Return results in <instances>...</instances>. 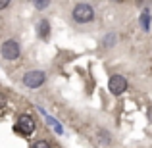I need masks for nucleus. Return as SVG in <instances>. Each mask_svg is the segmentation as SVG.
Masks as SVG:
<instances>
[{
	"instance_id": "1a4fd4ad",
	"label": "nucleus",
	"mask_w": 152,
	"mask_h": 148,
	"mask_svg": "<svg viewBox=\"0 0 152 148\" xmlns=\"http://www.w3.org/2000/svg\"><path fill=\"white\" fill-rule=\"evenodd\" d=\"M31 2L35 4V8H39V10H45V8L50 4V0H31Z\"/></svg>"
},
{
	"instance_id": "39448f33",
	"label": "nucleus",
	"mask_w": 152,
	"mask_h": 148,
	"mask_svg": "<svg viewBox=\"0 0 152 148\" xmlns=\"http://www.w3.org/2000/svg\"><path fill=\"white\" fill-rule=\"evenodd\" d=\"M108 89H110L112 94H121V93H125V89H127L125 77H121V75H112L110 81H108Z\"/></svg>"
},
{
	"instance_id": "9b49d317",
	"label": "nucleus",
	"mask_w": 152,
	"mask_h": 148,
	"mask_svg": "<svg viewBox=\"0 0 152 148\" xmlns=\"http://www.w3.org/2000/svg\"><path fill=\"white\" fill-rule=\"evenodd\" d=\"M12 0H0V10H4V8H8V4H10Z\"/></svg>"
},
{
	"instance_id": "423d86ee",
	"label": "nucleus",
	"mask_w": 152,
	"mask_h": 148,
	"mask_svg": "<svg viewBox=\"0 0 152 148\" xmlns=\"http://www.w3.org/2000/svg\"><path fill=\"white\" fill-rule=\"evenodd\" d=\"M37 33H39V37H41V39H48V35H50V23L46 21V19H41V21H39Z\"/></svg>"
},
{
	"instance_id": "20e7f679",
	"label": "nucleus",
	"mask_w": 152,
	"mask_h": 148,
	"mask_svg": "<svg viewBox=\"0 0 152 148\" xmlns=\"http://www.w3.org/2000/svg\"><path fill=\"white\" fill-rule=\"evenodd\" d=\"M0 50H2V56L6 60H10V62H12V60H15L19 56V52H21V48H19V42L14 41V39H12V41H6Z\"/></svg>"
},
{
	"instance_id": "6e6552de",
	"label": "nucleus",
	"mask_w": 152,
	"mask_h": 148,
	"mask_svg": "<svg viewBox=\"0 0 152 148\" xmlns=\"http://www.w3.org/2000/svg\"><path fill=\"white\" fill-rule=\"evenodd\" d=\"M46 121H48V123H50V125H52V127H54V131H56V133H60V135H62V133H64V129H62V125H60V123H58V121H56V119H52V117H48V115H46Z\"/></svg>"
},
{
	"instance_id": "f03ea898",
	"label": "nucleus",
	"mask_w": 152,
	"mask_h": 148,
	"mask_svg": "<svg viewBox=\"0 0 152 148\" xmlns=\"http://www.w3.org/2000/svg\"><path fill=\"white\" fill-rule=\"evenodd\" d=\"M15 131L23 137H29V135L35 133V119L31 115H21L18 119V125H15Z\"/></svg>"
},
{
	"instance_id": "f257e3e1",
	"label": "nucleus",
	"mask_w": 152,
	"mask_h": 148,
	"mask_svg": "<svg viewBox=\"0 0 152 148\" xmlns=\"http://www.w3.org/2000/svg\"><path fill=\"white\" fill-rule=\"evenodd\" d=\"M71 15H73V19L77 23H89L94 19V10L89 4H77L73 8V12H71Z\"/></svg>"
},
{
	"instance_id": "0eeeda50",
	"label": "nucleus",
	"mask_w": 152,
	"mask_h": 148,
	"mask_svg": "<svg viewBox=\"0 0 152 148\" xmlns=\"http://www.w3.org/2000/svg\"><path fill=\"white\" fill-rule=\"evenodd\" d=\"M148 21H150V14H148V12H142L141 25H142V29H145V31H148Z\"/></svg>"
},
{
	"instance_id": "7ed1b4c3",
	"label": "nucleus",
	"mask_w": 152,
	"mask_h": 148,
	"mask_svg": "<svg viewBox=\"0 0 152 148\" xmlns=\"http://www.w3.org/2000/svg\"><path fill=\"white\" fill-rule=\"evenodd\" d=\"M45 81H46V75L42 71H29V73L23 75V83L29 89H39Z\"/></svg>"
},
{
	"instance_id": "f8f14e48",
	"label": "nucleus",
	"mask_w": 152,
	"mask_h": 148,
	"mask_svg": "<svg viewBox=\"0 0 152 148\" xmlns=\"http://www.w3.org/2000/svg\"><path fill=\"white\" fill-rule=\"evenodd\" d=\"M150 119H152V108H150Z\"/></svg>"
},
{
	"instance_id": "9d476101",
	"label": "nucleus",
	"mask_w": 152,
	"mask_h": 148,
	"mask_svg": "<svg viewBox=\"0 0 152 148\" xmlns=\"http://www.w3.org/2000/svg\"><path fill=\"white\" fill-rule=\"evenodd\" d=\"M31 148H50V144L46 141H37V142H33V146Z\"/></svg>"
}]
</instances>
